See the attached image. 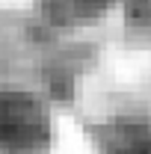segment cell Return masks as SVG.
<instances>
[{"mask_svg": "<svg viewBox=\"0 0 151 154\" xmlns=\"http://www.w3.org/2000/svg\"><path fill=\"white\" fill-rule=\"evenodd\" d=\"M48 142V116L36 98L21 92L0 95V148L6 154H39Z\"/></svg>", "mask_w": 151, "mask_h": 154, "instance_id": "6da1fadb", "label": "cell"}]
</instances>
